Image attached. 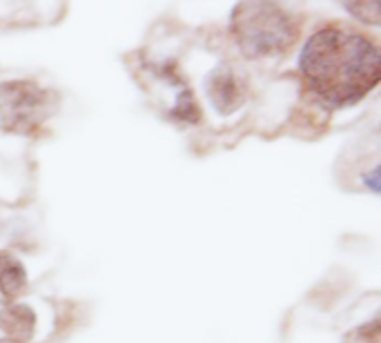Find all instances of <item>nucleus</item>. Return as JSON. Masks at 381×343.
<instances>
[{
	"mask_svg": "<svg viewBox=\"0 0 381 343\" xmlns=\"http://www.w3.org/2000/svg\"><path fill=\"white\" fill-rule=\"evenodd\" d=\"M0 343H20V341H16V339H0Z\"/></svg>",
	"mask_w": 381,
	"mask_h": 343,
	"instance_id": "nucleus-8",
	"label": "nucleus"
},
{
	"mask_svg": "<svg viewBox=\"0 0 381 343\" xmlns=\"http://www.w3.org/2000/svg\"><path fill=\"white\" fill-rule=\"evenodd\" d=\"M207 94L214 103L216 112L232 114L245 101V83L237 76V71L228 65H219L207 76Z\"/></svg>",
	"mask_w": 381,
	"mask_h": 343,
	"instance_id": "nucleus-4",
	"label": "nucleus"
},
{
	"mask_svg": "<svg viewBox=\"0 0 381 343\" xmlns=\"http://www.w3.org/2000/svg\"><path fill=\"white\" fill-rule=\"evenodd\" d=\"M299 71L319 101L348 107L377 88L381 58L377 45L359 31L330 24L305 41Z\"/></svg>",
	"mask_w": 381,
	"mask_h": 343,
	"instance_id": "nucleus-1",
	"label": "nucleus"
},
{
	"mask_svg": "<svg viewBox=\"0 0 381 343\" xmlns=\"http://www.w3.org/2000/svg\"><path fill=\"white\" fill-rule=\"evenodd\" d=\"M27 286V272L22 263L7 252L0 254V292L7 299H16Z\"/></svg>",
	"mask_w": 381,
	"mask_h": 343,
	"instance_id": "nucleus-6",
	"label": "nucleus"
},
{
	"mask_svg": "<svg viewBox=\"0 0 381 343\" xmlns=\"http://www.w3.org/2000/svg\"><path fill=\"white\" fill-rule=\"evenodd\" d=\"M54 112V94L32 80L0 85V125L5 132L32 134Z\"/></svg>",
	"mask_w": 381,
	"mask_h": 343,
	"instance_id": "nucleus-3",
	"label": "nucleus"
},
{
	"mask_svg": "<svg viewBox=\"0 0 381 343\" xmlns=\"http://www.w3.org/2000/svg\"><path fill=\"white\" fill-rule=\"evenodd\" d=\"M230 27L248 58L281 54L297 38V24L279 0H241L232 9Z\"/></svg>",
	"mask_w": 381,
	"mask_h": 343,
	"instance_id": "nucleus-2",
	"label": "nucleus"
},
{
	"mask_svg": "<svg viewBox=\"0 0 381 343\" xmlns=\"http://www.w3.org/2000/svg\"><path fill=\"white\" fill-rule=\"evenodd\" d=\"M354 18L368 24H379V0H341Z\"/></svg>",
	"mask_w": 381,
	"mask_h": 343,
	"instance_id": "nucleus-7",
	"label": "nucleus"
},
{
	"mask_svg": "<svg viewBox=\"0 0 381 343\" xmlns=\"http://www.w3.org/2000/svg\"><path fill=\"white\" fill-rule=\"evenodd\" d=\"M34 328L36 316L27 305H9V308L0 310V330H5L11 339L27 341L34 335Z\"/></svg>",
	"mask_w": 381,
	"mask_h": 343,
	"instance_id": "nucleus-5",
	"label": "nucleus"
}]
</instances>
